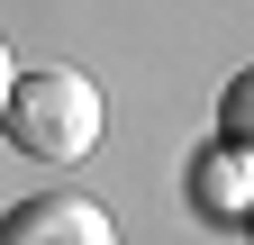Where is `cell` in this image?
<instances>
[{"instance_id":"1","label":"cell","mask_w":254,"mask_h":245,"mask_svg":"<svg viewBox=\"0 0 254 245\" xmlns=\"http://www.w3.org/2000/svg\"><path fill=\"white\" fill-rule=\"evenodd\" d=\"M109 127V100L91 91L73 64H37L9 82V109H0V136L18 145L27 164H82Z\"/></svg>"},{"instance_id":"2","label":"cell","mask_w":254,"mask_h":245,"mask_svg":"<svg viewBox=\"0 0 254 245\" xmlns=\"http://www.w3.org/2000/svg\"><path fill=\"white\" fill-rule=\"evenodd\" d=\"M0 245H118V227L91 191H27L0 218Z\"/></svg>"},{"instance_id":"3","label":"cell","mask_w":254,"mask_h":245,"mask_svg":"<svg viewBox=\"0 0 254 245\" xmlns=\"http://www.w3.org/2000/svg\"><path fill=\"white\" fill-rule=\"evenodd\" d=\"M190 200H200V218L245 227V209H254V155H236V145H200V155H190Z\"/></svg>"},{"instance_id":"4","label":"cell","mask_w":254,"mask_h":245,"mask_svg":"<svg viewBox=\"0 0 254 245\" xmlns=\"http://www.w3.org/2000/svg\"><path fill=\"white\" fill-rule=\"evenodd\" d=\"M218 145H236V155H254V64L218 91Z\"/></svg>"},{"instance_id":"5","label":"cell","mask_w":254,"mask_h":245,"mask_svg":"<svg viewBox=\"0 0 254 245\" xmlns=\"http://www.w3.org/2000/svg\"><path fill=\"white\" fill-rule=\"evenodd\" d=\"M9 82H18V64H9V46H0V109H9Z\"/></svg>"},{"instance_id":"6","label":"cell","mask_w":254,"mask_h":245,"mask_svg":"<svg viewBox=\"0 0 254 245\" xmlns=\"http://www.w3.org/2000/svg\"><path fill=\"white\" fill-rule=\"evenodd\" d=\"M245 236H254V209H245Z\"/></svg>"}]
</instances>
